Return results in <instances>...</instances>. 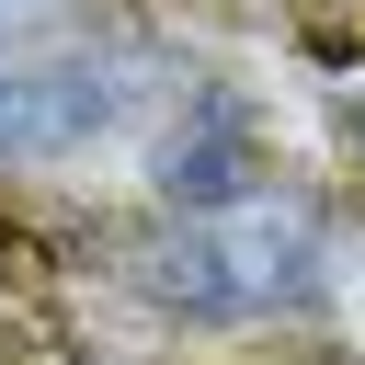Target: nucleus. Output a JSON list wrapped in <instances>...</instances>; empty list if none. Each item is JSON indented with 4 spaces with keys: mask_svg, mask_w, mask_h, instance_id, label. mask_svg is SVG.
I'll return each instance as SVG.
<instances>
[{
    "mask_svg": "<svg viewBox=\"0 0 365 365\" xmlns=\"http://www.w3.org/2000/svg\"><path fill=\"white\" fill-rule=\"evenodd\" d=\"M160 194H171L182 217H217V205L251 194V137H240V103H228V91H205L194 125L160 148Z\"/></svg>",
    "mask_w": 365,
    "mask_h": 365,
    "instance_id": "obj_3",
    "label": "nucleus"
},
{
    "mask_svg": "<svg viewBox=\"0 0 365 365\" xmlns=\"http://www.w3.org/2000/svg\"><path fill=\"white\" fill-rule=\"evenodd\" d=\"M68 0H0V57H23V34H57Z\"/></svg>",
    "mask_w": 365,
    "mask_h": 365,
    "instance_id": "obj_4",
    "label": "nucleus"
},
{
    "mask_svg": "<svg viewBox=\"0 0 365 365\" xmlns=\"http://www.w3.org/2000/svg\"><path fill=\"white\" fill-rule=\"evenodd\" d=\"M137 274H148L160 308H194V319H262V308L319 297V228H308V205L240 194V205H217V217H182Z\"/></svg>",
    "mask_w": 365,
    "mask_h": 365,
    "instance_id": "obj_1",
    "label": "nucleus"
},
{
    "mask_svg": "<svg viewBox=\"0 0 365 365\" xmlns=\"http://www.w3.org/2000/svg\"><path fill=\"white\" fill-rule=\"evenodd\" d=\"M125 114V80L91 57H0V160H57L91 148Z\"/></svg>",
    "mask_w": 365,
    "mask_h": 365,
    "instance_id": "obj_2",
    "label": "nucleus"
}]
</instances>
